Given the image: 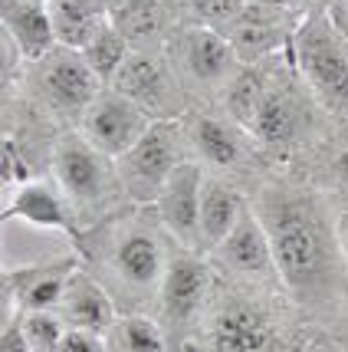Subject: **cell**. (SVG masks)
I'll return each mask as SVG.
<instances>
[{"label":"cell","instance_id":"cell-1","mask_svg":"<svg viewBox=\"0 0 348 352\" xmlns=\"http://www.w3.org/2000/svg\"><path fill=\"white\" fill-rule=\"evenodd\" d=\"M270 234L279 283L305 322L325 329L348 307V263L338 241V208L303 168H272L250 191Z\"/></svg>","mask_w":348,"mask_h":352},{"label":"cell","instance_id":"cell-2","mask_svg":"<svg viewBox=\"0 0 348 352\" xmlns=\"http://www.w3.org/2000/svg\"><path fill=\"white\" fill-rule=\"evenodd\" d=\"M217 109L253 135L276 168H303L305 158L335 129L299 79L289 50L263 63H243Z\"/></svg>","mask_w":348,"mask_h":352},{"label":"cell","instance_id":"cell-3","mask_svg":"<svg viewBox=\"0 0 348 352\" xmlns=\"http://www.w3.org/2000/svg\"><path fill=\"white\" fill-rule=\"evenodd\" d=\"M174 237L165 230L154 204H125L106 221L82 230L73 250L119 313L154 316Z\"/></svg>","mask_w":348,"mask_h":352},{"label":"cell","instance_id":"cell-4","mask_svg":"<svg viewBox=\"0 0 348 352\" xmlns=\"http://www.w3.org/2000/svg\"><path fill=\"white\" fill-rule=\"evenodd\" d=\"M197 352H325V336L292 307L286 290L240 287L217 276Z\"/></svg>","mask_w":348,"mask_h":352},{"label":"cell","instance_id":"cell-5","mask_svg":"<svg viewBox=\"0 0 348 352\" xmlns=\"http://www.w3.org/2000/svg\"><path fill=\"white\" fill-rule=\"evenodd\" d=\"M3 89L27 99L40 116H46L56 129L66 132V129H76L89 102L106 89V82L95 76L82 50L56 43L40 60L23 63L16 79L7 82Z\"/></svg>","mask_w":348,"mask_h":352},{"label":"cell","instance_id":"cell-6","mask_svg":"<svg viewBox=\"0 0 348 352\" xmlns=\"http://www.w3.org/2000/svg\"><path fill=\"white\" fill-rule=\"evenodd\" d=\"M49 175L60 184L66 201L73 204L82 230L106 221L108 214H115L119 208L128 204L115 158H108L95 145H89L79 135V129H66L56 138L53 158H49Z\"/></svg>","mask_w":348,"mask_h":352},{"label":"cell","instance_id":"cell-7","mask_svg":"<svg viewBox=\"0 0 348 352\" xmlns=\"http://www.w3.org/2000/svg\"><path fill=\"white\" fill-rule=\"evenodd\" d=\"M289 56L305 89L335 125H348V33L332 10L299 20Z\"/></svg>","mask_w":348,"mask_h":352},{"label":"cell","instance_id":"cell-8","mask_svg":"<svg viewBox=\"0 0 348 352\" xmlns=\"http://www.w3.org/2000/svg\"><path fill=\"white\" fill-rule=\"evenodd\" d=\"M181 129L191 162H197L213 178H227V182L253 191L276 168L259 152L253 135L240 122H233L224 109L191 106V112L181 116Z\"/></svg>","mask_w":348,"mask_h":352},{"label":"cell","instance_id":"cell-9","mask_svg":"<svg viewBox=\"0 0 348 352\" xmlns=\"http://www.w3.org/2000/svg\"><path fill=\"white\" fill-rule=\"evenodd\" d=\"M213 290H217V270H213L211 257L174 241L161 296H158V309H154V320L161 322L174 352H184L197 339L207 307L213 300Z\"/></svg>","mask_w":348,"mask_h":352},{"label":"cell","instance_id":"cell-10","mask_svg":"<svg viewBox=\"0 0 348 352\" xmlns=\"http://www.w3.org/2000/svg\"><path fill=\"white\" fill-rule=\"evenodd\" d=\"M165 50L194 106H220L224 92L243 69L237 50L224 33L187 20L174 30Z\"/></svg>","mask_w":348,"mask_h":352},{"label":"cell","instance_id":"cell-11","mask_svg":"<svg viewBox=\"0 0 348 352\" xmlns=\"http://www.w3.org/2000/svg\"><path fill=\"white\" fill-rule=\"evenodd\" d=\"M184 162H191L187 142H184L181 119H165L152 122L148 132L138 138L128 152L115 158L119 165L121 188L132 204H154L158 195L165 191L171 175L181 168Z\"/></svg>","mask_w":348,"mask_h":352},{"label":"cell","instance_id":"cell-12","mask_svg":"<svg viewBox=\"0 0 348 352\" xmlns=\"http://www.w3.org/2000/svg\"><path fill=\"white\" fill-rule=\"evenodd\" d=\"M108 86L119 89L125 99H132L141 112H148L152 122L181 119L194 106L171 66L167 50H132Z\"/></svg>","mask_w":348,"mask_h":352},{"label":"cell","instance_id":"cell-13","mask_svg":"<svg viewBox=\"0 0 348 352\" xmlns=\"http://www.w3.org/2000/svg\"><path fill=\"white\" fill-rule=\"evenodd\" d=\"M207 257H211L220 280L240 283V287H270V290L279 287L283 290L279 270H276V257H272L270 234L263 228L259 214L253 211V204L243 211L237 228L230 230Z\"/></svg>","mask_w":348,"mask_h":352},{"label":"cell","instance_id":"cell-14","mask_svg":"<svg viewBox=\"0 0 348 352\" xmlns=\"http://www.w3.org/2000/svg\"><path fill=\"white\" fill-rule=\"evenodd\" d=\"M79 267L82 261L76 250L53 257V261L7 267L3 270V320H10L16 313H33V309H56L69 276Z\"/></svg>","mask_w":348,"mask_h":352},{"label":"cell","instance_id":"cell-15","mask_svg":"<svg viewBox=\"0 0 348 352\" xmlns=\"http://www.w3.org/2000/svg\"><path fill=\"white\" fill-rule=\"evenodd\" d=\"M148 125H152V116H148V112H141V109H138L132 99H125L119 89L106 86V89L89 102V109L82 112V119H79L76 129H79V135L86 138L89 145H95L102 155L121 158L138 138L148 132Z\"/></svg>","mask_w":348,"mask_h":352},{"label":"cell","instance_id":"cell-16","mask_svg":"<svg viewBox=\"0 0 348 352\" xmlns=\"http://www.w3.org/2000/svg\"><path fill=\"white\" fill-rule=\"evenodd\" d=\"M299 20L303 16H292L279 7H272V3L250 0L220 33L237 50L240 63H263L276 53H286Z\"/></svg>","mask_w":348,"mask_h":352},{"label":"cell","instance_id":"cell-17","mask_svg":"<svg viewBox=\"0 0 348 352\" xmlns=\"http://www.w3.org/2000/svg\"><path fill=\"white\" fill-rule=\"evenodd\" d=\"M0 217H3V224L23 221L30 228L66 234L69 244H76L79 237H82L76 211H73V204L60 191V184L53 182V175H40L33 182L20 184L14 195H7L3 198V214Z\"/></svg>","mask_w":348,"mask_h":352},{"label":"cell","instance_id":"cell-18","mask_svg":"<svg viewBox=\"0 0 348 352\" xmlns=\"http://www.w3.org/2000/svg\"><path fill=\"white\" fill-rule=\"evenodd\" d=\"M200 184H204V168L197 162H184L154 201V211L167 234L181 247H194V250L197 224H200Z\"/></svg>","mask_w":348,"mask_h":352},{"label":"cell","instance_id":"cell-19","mask_svg":"<svg viewBox=\"0 0 348 352\" xmlns=\"http://www.w3.org/2000/svg\"><path fill=\"white\" fill-rule=\"evenodd\" d=\"M250 208V191L227 178H213L204 171L200 184V224H197V250L211 254L213 247L237 228L243 211Z\"/></svg>","mask_w":348,"mask_h":352},{"label":"cell","instance_id":"cell-20","mask_svg":"<svg viewBox=\"0 0 348 352\" xmlns=\"http://www.w3.org/2000/svg\"><path fill=\"white\" fill-rule=\"evenodd\" d=\"M108 16L132 50H165L174 30L184 23V10L167 0H128Z\"/></svg>","mask_w":348,"mask_h":352},{"label":"cell","instance_id":"cell-21","mask_svg":"<svg viewBox=\"0 0 348 352\" xmlns=\"http://www.w3.org/2000/svg\"><path fill=\"white\" fill-rule=\"evenodd\" d=\"M56 313L62 316V322L69 329H89V333H102L106 336V329L119 316V307L106 293V287L86 267H79L76 274L69 276V283H66V293H62Z\"/></svg>","mask_w":348,"mask_h":352},{"label":"cell","instance_id":"cell-22","mask_svg":"<svg viewBox=\"0 0 348 352\" xmlns=\"http://www.w3.org/2000/svg\"><path fill=\"white\" fill-rule=\"evenodd\" d=\"M0 20H3V33L10 36L20 50L23 63L40 60L56 46V30L49 10L43 3H27V0H0Z\"/></svg>","mask_w":348,"mask_h":352},{"label":"cell","instance_id":"cell-23","mask_svg":"<svg viewBox=\"0 0 348 352\" xmlns=\"http://www.w3.org/2000/svg\"><path fill=\"white\" fill-rule=\"evenodd\" d=\"M303 171L335 201V208H348V125H335L322 138V145L305 158Z\"/></svg>","mask_w":348,"mask_h":352},{"label":"cell","instance_id":"cell-24","mask_svg":"<svg viewBox=\"0 0 348 352\" xmlns=\"http://www.w3.org/2000/svg\"><path fill=\"white\" fill-rule=\"evenodd\" d=\"M46 10L56 30V43L76 50H82L112 20L106 0H49Z\"/></svg>","mask_w":348,"mask_h":352},{"label":"cell","instance_id":"cell-25","mask_svg":"<svg viewBox=\"0 0 348 352\" xmlns=\"http://www.w3.org/2000/svg\"><path fill=\"white\" fill-rule=\"evenodd\" d=\"M106 352H174L161 322L145 313H119L106 329Z\"/></svg>","mask_w":348,"mask_h":352},{"label":"cell","instance_id":"cell-26","mask_svg":"<svg viewBox=\"0 0 348 352\" xmlns=\"http://www.w3.org/2000/svg\"><path fill=\"white\" fill-rule=\"evenodd\" d=\"M128 53H132V43L121 36V30L108 20L102 30L92 36L89 43L82 46V56H86V63H89L92 69H95V76L102 79V82H112L115 79V73L121 69V63L128 60Z\"/></svg>","mask_w":348,"mask_h":352},{"label":"cell","instance_id":"cell-27","mask_svg":"<svg viewBox=\"0 0 348 352\" xmlns=\"http://www.w3.org/2000/svg\"><path fill=\"white\" fill-rule=\"evenodd\" d=\"M20 329L30 339L33 352H56L69 326L62 322L56 309H33V313H20Z\"/></svg>","mask_w":348,"mask_h":352},{"label":"cell","instance_id":"cell-28","mask_svg":"<svg viewBox=\"0 0 348 352\" xmlns=\"http://www.w3.org/2000/svg\"><path fill=\"white\" fill-rule=\"evenodd\" d=\"M33 178H40L36 165L20 152V145H16V142L3 138V142H0V184H3V198H7V195H14L20 184L33 182Z\"/></svg>","mask_w":348,"mask_h":352},{"label":"cell","instance_id":"cell-29","mask_svg":"<svg viewBox=\"0 0 348 352\" xmlns=\"http://www.w3.org/2000/svg\"><path fill=\"white\" fill-rule=\"evenodd\" d=\"M246 3H250V0H191L184 16H187V23H200V27L224 30Z\"/></svg>","mask_w":348,"mask_h":352},{"label":"cell","instance_id":"cell-30","mask_svg":"<svg viewBox=\"0 0 348 352\" xmlns=\"http://www.w3.org/2000/svg\"><path fill=\"white\" fill-rule=\"evenodd\" d=\"M56 352H106V336L89 329H66Z\"/></svg>","mask_w":348,"mask_h":352},{"label":"cell","instance_id":"cell-31","mask_svg":"<svg viewBox=\"0 0 348 352\" xmlns=\"http://www.w3.org/2000/svg\"><path fill=\"white\" fill-rule=\"evenodd\" d=\"M0 352H33L30 339L20 329V313L3 320V326H0Z\"/></svg>","mask_w":348,"mask_h":352},{"label":"cell","instance_id":"cell-32","mask_svg":"<svg viewBox=\"0 0 348 352\" xmlns=\"http://www.w3.org/2000/svg\"><path fill=\"white\" fill-rule=\"evenodd\" d=\"M263 3H272V7H279V10H286L292 16H309L316 10H332L342 0H263Z\"/></svg>","mask_w":348,"mask_h":352},{"label":"cell","instance_id":"cell-33","mask_svg":"<svg viewBox=\"0 0 348 352\" xmlns=\"http://www.w3.org/2000/svg\"><path fill=\"white\" fill-rule=\"evenodd\" d=\"M322 336H325L329 352H348V307L338 313V320L322 329Z\"/></svg>","mask_w":348,"mask_h":352},{"label":"cell","instance_id":"cell-34","mask_svg":"<svg viewBox=\"0 0 348 352\" xmlns=\"http://www.w3.org/2000/svg\"><path fill=\"white\" fill-rule=\"evenodd\" d=\"M338 241H342V254L348 263V208H338Z\"/></svg>","mask_w":348,"mask_h":352},{"label":"cell","instance_id":"cell-35","mask_svg":"<svg viewBox=\"0 0 348 352\" xmlns=\"http://www.w3.org/2000/svg\"><path fill=\"white\" fill-rule=\"evenodd\" d=\"M332 14H335V20L342 23V30L348 33V0H342L338 7H332Z\"/></svg>","mask_w":348,"mask_h":352},{"label":"cell","instance_id":"cell-36","mask_svg":"<svg viewBox=\"0 0 348 352\" xmlns=\"http://www.w3.org/2000/svg\"><path fill=\"white\" fill-rule=\"evenodd\" d=\"M167 3H174L178 10H187V3H191V0H167ZM184 20H187V16H184Z\"/></svg>","mask_w":348,"mask_h":352},{"label":"cell","instance_id":"cell-37","mask_svg":"<svg viewBox=\"0 0 348 352\" xmlns=\"http://www.w3.org/2000/svg\"><path fill=\"white\" fill-rule=\"evenodd\" d=\"M106 3H108V14H112L115 7H121V3H128V0H106Z\"/></svg>","mask_w":348,"mask_h":352},{"label":"cell","instance_id":"cell-38","mask_svg":"<svg viewBox=\"0 0 348 352\" xmlns=\"http://www.w3.org/2000/svg\"><path fill=\"white\" fill-rule=\"evenodd\" d=\"M27 3H43V7H46V3H49V0H27Z\"/></svg>","mask_w":348,"mask_h":352},{"label":"cell","instance_id":"cell-39","mask_svg":"<svg viewBox=\"0 0 348 352\" xmlns=\"http://www.w3.org/2000/svg\"><path fill=\"white\" fill-rule=\"evenodd\" d=\"M325 352H329V346H325Z\"/></svg>","mask_w":348,"mask_h":352}]
</instances>
